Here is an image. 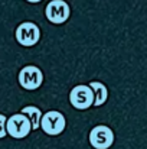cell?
<instances>
[{"mask_svg": "<svg viewBox=\"0 0 147 149\" xmlns=\"http://www.w3.org/2000/svg\"><path fill=\"white\" fill-rule=\"evenodd\" d=\"M30 130H32L30 120L23 113H16L6 120V132L14 139L26 138L30 133Z\"/></svg>", "mask_w": 147, "mask_h": 149, "instance_id": "cell-1", "label": "cell"}, {"mask_svg": "<svg viewBox=\"0 0 147 149\" xmlns=\"http://www.w3.org/2000/svg\"><path fill=\"white\" fill-rule=\"evenodd\" d=\"M65 126H66V120L61 111L50 110L41 117V127L43 129L46 135L56 136L65 130Z\"/></svg>", "mask_w": 147, "mask_h": 149, "instance_id": "cell-2", "label": "cell"}, {"mask_svg": "<svg viewBox=\"0 0 147 149\" xmlns=\"http://www.w3.org/2000/svg\"><path fill=\"white\" fill-rule=\"evenodd\" d=\"M45 15L50 23L61 25L68 20L71 15V9L65 0H50L45 7Z\"/></svg>", "mask_w": 147, "mask_h": 149, "instance_id": "cell-3", "label": "cell"}, {"mask_svg": "<svg viewBox=\"0 0 147 149\" xmlns=\"http://www.w3.org/2000/svg\"><path fill=\"white\" fill-rule=\"evenodd\" d=\"M41 29L33 22H23L16 29V41L22 47H33L39 42Z\"/></svg>", "mask_w": 147, "mask_h": 149, "instance_id": "cell-4", "label": "cell"}, {"mask_svg": "<svg viewBox=\"0 0 147 149\" xmlns=\"http://www.w3.org/2000/svg\"><path fill=\"white\" fill-rule=\"evenodd\" d=\"M69 101L77 110L90 109L94 104V91L90 86H75L69 93Z\"/></svg>", "mask_w": 147, "mask_h": 149, "instance_id": "cell-5", "label": "cell"}, {"mask_svg": "<svg viewBox=\"0 0 147 149\" xmlns=\"http://www.w3.org/2000/svg\"><path fill=\"white\" fill-rule=\"evenodd\" d=\"M43 83V72L35 65H26L19 72V84L25 90H36Z\"/></svg>", "mask_w": 147, "mask_h": 149, "instance_id": "cell-6", "label": "cell"}, {"mask_svg": "<svg viewBox=\"0 0 147 149\" xmlns=\"http://www.w3.org/2000/svg\"><path fill=\"white\" fill-rule=\"evenodd\" d=\"M90 143L95 149H108L114 143V132L104 125L95 126L90 132Z\"/></svg>", "mask_w": 147, "mask_h": 149, "instance_id": "cell-7", "label": "cell"}, {"mask_svg": "<svg viewBox=\"0 0 147 149\" xmlns=\"http://www.w3.org/2000/svg\"><path fill=\"white\" fill-rule=\"evenodd\" d=\"M90 87L94 91V104L92 106H102L107 101V97H108L107 87L102 83H99V81H91Z\"/></svg>", "mask_w": 147, "mask_h": 149, "instance_id": "cell-8", "label": "cell"}, {"mask_svg": "<svg viewBox=\"0 0 147 149\" xmlns=\"http://www.w3.org/2000/svg\"><path fill=\"white\" fill-rule=\"evenodd\" d=\"M23 114L28 116V119L30 120V125H32V129L36 130L38 127H41V117H42V111L36 107V106H26L22 109Z\"/></svg>", "mask_w": 147, "mask_h": 149, "instance_id": "cell-9", "label": "cell"}, {"mask_svg": "<svg viewBox=\"0 0 147 149\" xmlns=\"http://www.w3.org/2000/svg\"><path fill=\"white\" fill-rule=\"evenodd\" d=\"M6 120H7V117L4 114H0V139L7 135V132H6Z\"/></svg>", "mask_w": 147, "mask_h": 149, "instance_id": "cell-10", "label": "cell"}, {"mask_svg": "<svg viewBox=\"0 0 147 149\" xmlns=\"http://www.w3.org/2000/svg\"><path fill=\"white\" fill-rule=\"evenodd\" d=\"M28 3H39V1H42V0H26Z\"/></svg>", "mask_w": 147, "mask_h": 149, "instance_id": "cell-11", "label": "cell"}]
</instances>
